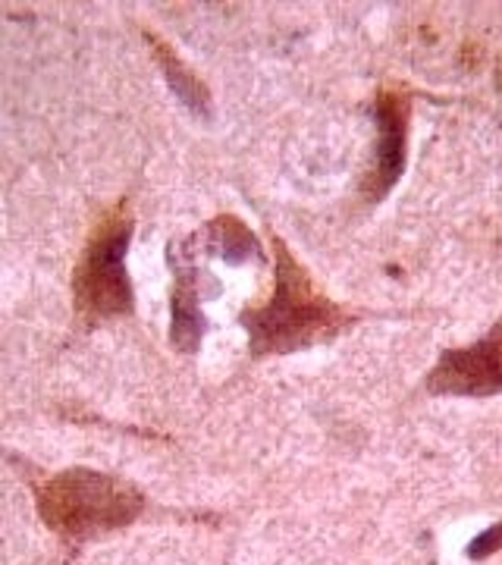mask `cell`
<instances>
[{"mask_svg": "<svg viewBox=\"0 0 502 565\" xmlns=\"http://www.w3.org/2000/svg\"><path fill=\"white\" fill-rule=\"evenodd\" d=\"M277 252H280V264H277L274 299L242 318L248 337H252L255 355L292 352L299 345L314 343L318 337L340 333L342 323L349 321L345 311H340L311 286L308 274L289 258L286 245L277 243Z\"/></svg>", "mask_w": 502, "mask_h": 565, "instance_id": "6da1fadb", "label": "cell"}, {"mask_svg": "<svg viewBox=\"0 0 502 565\" xmlns=\"http://www.w3.org/2000/svg\"><path fill=\"white\" fill-rule=\"evenodd\" d=\"M145 497L120 478L92 468H70L39 490V512L70 541H92L139 519Z\"/></svg>", "mask_w": 502, "mask_h": 565, "instance_id": "7a4b0ae2", "label": "cell"}, {"mask_svg": "<svg viewBox=\"0 0 502 565\" xmlns=\"http://www.w3.org/2000/svg\"><path fill=\"white\" fill-rule=\"evenodd\" d=\"M132 221L114 211L98 223L73 274V302L85 321H107L132 311V282L126 274Z\"/></svg>", "mask_w": 502, "mask_h": 565, "instance_id": "3957f363", "label": "cell"}, {"mask_svg": "<svg viewBox=\"0 0 502 565\" xmlns=\"http://www.w3.org/2000/svg\"><path fill=\"white\" fill-rule=\"evenodd\" d=\"M427 386L434 393L456 396H487L502 390V323L481 343L442 355Z\"/></svg>", "mask_w": 502, "mask_h": 565, "instance_id": "277c9868", "label": "cell"}, {"mask_svg": "<svg viewBox=\"0 0 502 565\" xmlns=\"http://www.w3.org/2000/svg\"><path fill=\"white\" fill-rule=\"evenodd\" d=\"M377 163H374V180L367 182V195L383 199L389 185L399 180L402 161H405V107L396 95H383L377 104Z\"/></svg>", "mask_w": 502, "mask_h": 565, "instance_id": "5b68a950", "label": "cell"}, {"mask_svg": "<svg viewBox=\"0 0 502 565\" xmlns=\"http://www.w3.org/2000/svg\"><path fill=\"white\" fill-rule=\"evenodd\" d=\"M173 345L182 352L199 349L201 337H204V318L199 308V274L180 267V277L173 286Z\"/></svg>", "mask_w": 502, "mask_h": 565, "instance_id": "8992f818", "label": "cell"}, {"mask_svg": "<svg viewBox=\"0 0 502 565\" xmlns=\"http://www.w3.org/2000/svg\"><path fill=\"white\" fill-rule=\"evenodd\" d=\"M148 44H151V51H154V57H158V63H161L163 76L170 79V85H173V92L180 95L182 102L189 104L195 114H207L211 110V98H207V88L201 85L199 76L192 73V70H185V63L163 44L158 35H148Z\"/></svg>", "mask_w": 502, "mask_h": 565, "instance_id": "52a82bcc", "label": "cell"}, {"mask_svg": "<svg viewBox=\"0 0 502 565\" xmlns=\"http://www.w3.org/2000/svg\"><path fill=\"white\" fill-rule=\"evenodd\" d=\"M211 233H214V239L221 245V255L226 262L239 264L245 258H252V255H261L255 236L239 221H233V217H221L217 223H211Z\"/></svg>", "mask_w": 502, "mask_h": 565, "instance_id": "ba28073f", "label": "cell"}, {"mask_svg": "<svg viewBox=\"0 0 502 565\" xmlns=\"http://www.w3.org/2000/svg\"><path fill=\"white\" fill-rule=\"evenodd\" d=\"M496 550H502V525H493L490 531H483L481 537H474V544L468 546V556L471 559H487Z\"/></svg>", "mask_w": 502, "mask_h": 565, "instance_id": "9c48e42d", "label": "cell"}]
</instances>
